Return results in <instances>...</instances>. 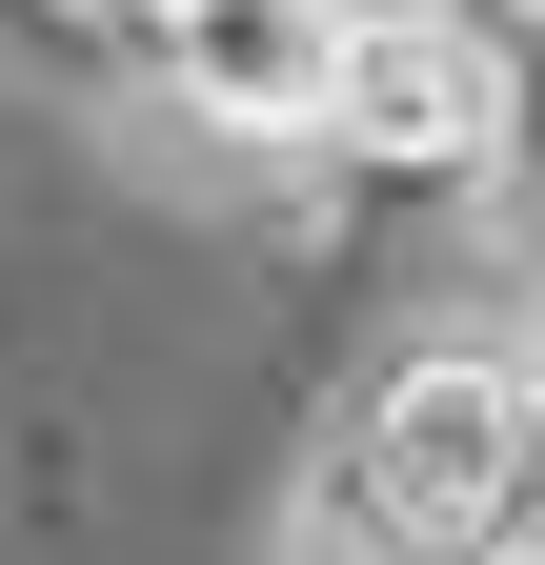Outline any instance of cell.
Returning a JSON list of instances; mask_svg holds the SVG:
<instances>
[{
  "label": "cell",
  "instance_id": "3",
  "mask_svg": "<svg viewBox=\"0 0 545 565\" xmlns=\"http://www.w3.org/2000/svg\"><path fill=\"white\" fill-rule=\"evenodd\" d=\"M121 82H162L202 141L303 162L323 82H344V0H142V21H121Z\"/></svg>",
  "mask_w": 545,
  "mask_h": 565
},
{
  "label": "cell",
  "instance_id": "2",
  "mask_svg": "<svg viewBox=\"0 0 545 565\" xmlns=\"http://www.w3.org/2000/svg\"><path fill=\"white\" fill-rule=\"evenodd\" d=\"M525 424H545V364H525V343H505V323H425V343H384V364H364V404L323 424V445H344L425 545H485Z\"/></svg>",
  "mask_w": 545,
  "mask_h": 565
},
{
  "label": "cell",
  "instance_id": "1",
  "mask_svg": "<svg viewBox=\"0 0 545 565\" xmlns=\"http://www.w3.org/2000/svg\"><path fill=\"white\" fill-rule=\"evenodd\" d=\"M505 121H525V82H505V41L464 21V0H344V82H323L303 162L344 202H485Z\"/></svg>",
  "mask_w": 545,
  "mask_h": 565
},
{
  "label": "cell",
  "instance_id": "4",
  "mask_svg": "<svg viewBox=\"0 0 545 565\" xmlns=\"http://www.w3.org/2000/svg\"><path fill=\"white\" fill-rule=\"evenodd\" d=\"M284 565H445V545L404 525V505H384L344 445H323V465H303V505H284Z\"/></svg>",
  "mask_w": 545,
  "mask_h": 565
},
{
  "label": "cell",
  "instance_id": "5",
  "mask_svg": "<svg viewBox=\"0 0 545 565\" xmlns=\"http://www.w3.org/2000/svg\"><path fill=\"white\" fill-rule=\"evenodd\" d=\"M464 21H485V41H505V61H545V0H464Z\"/></svg>",
  "mask_w": 545,
  "mask_h": 565
}]
</instances>
